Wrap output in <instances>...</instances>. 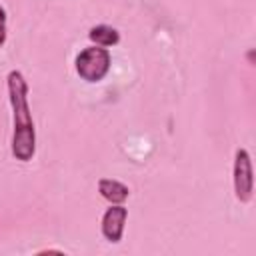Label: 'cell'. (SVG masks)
Segmentation results:
<instances>
[{"mask_svg":"<svg viewBox=\"0 0 256 256\" xmlns=\"http://www.w3.org/2000/svg\"><path fill=\"white\" fill-rule=\"evenodd\" d=\"M98 192L102 194V198H106L112 204H122L128 198V186L112 178H102L98 182Z\"/></svg>","mask_w":256,"mask_h":256,"instance_id":"cell-5","label":"cell"},{"mask_svg":"<svg viewBox=\"0 0 256 256\" xmlns=\"http://www.w3.org/2000/svg\"><path fill=\"white\" fill-rule=\"evenodd\" d=\"M6 82H8L12 116H14L12 154L16 160L28 162L36 152V130L32 122V112L28 106V84L20 70H10L6 76Z\"/></svg>","mask_w":256,"mask_h":256,"instance_id":"cell-1","label":"cell"},{"mask_svg":"<svg viewBox=\"0 0 256 256\" xmlns=\"http://www.w3.org/2000/svg\"><path fill=\"white\" fill-rule=\"evenodd\" d=\"M110 70V54L102 46L84 48L76 56V72L86 82H100Z\"/></svg>","mask_w":256,"mask_h":256,"instance_id":"cell-2","label":"cell"},{"mask_svg":"<svg viewBox=\"0 0 256 256\" xmlns=\"http://www.w3.org/2000/svg\"><path fill=\"white\" fill-rule=\"evenodd\" d=\"M126 216H128V210L122 204H114L104 212V216H102V234H104L106 240H110L114 244L120 242L122 232H124Z\"/></svg>","mask_w":256,"mask_h":256,"instance_id":"cell-4","label":"cell"},{"mask_svg":"<svg viewBox=\"0 0 256 256\" xmlns=\"http://www.w3.org/2000/svg\"><path fill=\"white\" fill-rule=\"evenodd\" d=\"M88 38H90L92 42H96V46H102V48H106V46H116V44L120 42L118 30L112 28V26H106V24H100V26L90 28Z\"/></svg>","mask_w":256,"mask_h":256,"instance_id":"cell-6","label":"cell"},{"mask_svg":"<svg viewBox=\"0 0 256 256\" xmlns=\"http://www.w3.org/2000/svg\"><path fill=\"white\" fill-rule=\"evenodd\" d=\"M6 42V10L0 4V46H4Z\"/></svg>","mask_w":256,"mask_h":256,"instance_id":"cell-7","label":"cell"},{"mask_svg":"<svg viewBox=\"0 0 256 256\" xmlns=\"http://www.w3.org/2000/svg\"><path fill=\"white\" fill-rule=\"evenodd\" d=\"M254 178H252V164L250 154L244 148H238L234 154V192L240 202H248L252 198Z\"/></svg>","mask_w":256,"mask_h":256,"instance_id":"cell-3","label":"cell"}]
</instances>
